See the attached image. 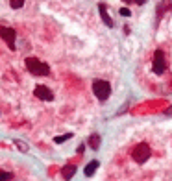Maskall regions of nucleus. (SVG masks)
<instances>
[{"label": "nucleus", "mask_w": 172, "mask_h": 181, "mask_svg": "<svg viewBox=\"0 0 172 181\" xmlns=\"http://www.w3.org/2000/svg\"><path fill=\"white\" fill-rule=\"evenodd\" d=\"M9 6H11L13 9H20V8L24 6V0H9Z\"/></svg>", "instance_id": "4468645a"}, {"label": "nucleus", "mask_w": 172, "mask_h": 181, "mask_svg": "<svg viewBox=\"0 0 172 181\" xmlns=\"http://www.w3.org/2000/svg\"><path fill=\"white\" fill-rule=\"evenodd\" d=\"M33 94H35V98L44 100V102H52V100H54L52 89H48L46 85H37V87L33 89Z\"/></svg>", "instance_id": "423d86ee"}, {"label": "nucleus", "mask_w": 172, "mask_h": 181, "mask_svg": "<svg viewBox=\"0 0 172 181\" xmlns=\"http://www.w3.org/2000/svg\"><path fill=\"white\" fill-rule=\"evenodd\" d=\"M98 11H100V17H102V20H104V24H106L107 28H113V20H111V17L107 15L106 4H98Z\"/></svg>", "instance_id": "6e6552de"}, {"label": "nucleus", "mask_w": 172, "mask_h": 181, "mask_svg": "<svg viewBox=\"0 0 172 181\" xmlns=\"http://www.w3.org/2000/svg\"><path fill=\"white\" fill-rule=\"evenodd\" d=\"M70 137H72V133H65V135H61V137H54V142H56V144H61V142L68 141Z\"/></svg>", "instance_id": "f8f14e48"}, {"label": "nucleus", "mask_w": 172, "mask_h": 181, "mask_svg": "<svg viewBox=\"0 0 172 181\" xmlns=\"http://www.w3.org/2000/svg\"><path fill=\"white\" fill-rule=\"evenodd\" d=\"M150 155H152V150H150V146L146 144V142H141V144H137V146L133 148V152H132L133 161H135V163H139V165L146 163V161L150 159Z\"/></svg>", "instance_id": "7ed1b4c3"}, {"label": "nucleus", "mask_w": 172, "mask_h": 181, "mask_svg": "<svg viewBox=\"0 0 172 181\" xmlns=\"http://www.w3.org/2000/svg\"><path fill=\"white\" fill-rule=\"evenodd\" d=\"M13 174L11 172H6V170H0V181H11Z\"/></svg>", "instance_id": "ddd939ff"}, {"label": "nucleus", "mask_w": 172, "mask_h": 181, "mask_svg": "<svg viewBox=\"0 0 172 181\" xmlns=\"http://www.w3.org/2000/svg\"><path fill=\"white\" fill-rule=\"evenodd\" d=\"M120 15H122V17H130V15H132V11H130L128 8H122V9H120Z\"/></svg>", "instance_id": "dca6fc26"}, {"label": "nucleus", "mask_w": 172, "mask_h": 181, "mask_svg": "<svg viewBox=\"0 0 172 181\" xmlns=\"http://www.w3.org/2000/svg\"><path fill=\"white\" fill-rule=\"evenodd\" d=\"M15 146H17L22 153H26V152H28V144H26V142H22V141H15Z\"/></svg>", "instance_id": "2eb2a0df"}, {"label": "nucleus", "mask_w": 172, "mask_h": 181, "mask_svg": "<svg viewBox=\"0 0 172 181\" xmlns=\"http://www.w3.org/2000/svg\"><path fill=\"white\" fill-rule=\"evenodd\" d=\"M165 115H167V117H172V105H170V107L165 111Z\"/></svg>", "instance_id": "a211bd4d"}, {"label": "nucleus", "mask_w": 172, "mask_h": 181, "mask_svg": "<svg viewBox=\"0 0 172 181\" xmlns=\"http://www.w3.org/2000/svg\"><path fill=\"white\" fill-rule=\"evenodd\" d=\"M93 93L100 102H106L111 94V85L106 80H94L93 81Z\"/></svg>", "instance_id": "f03ea898"}, {"label": "nucleus", "mask_w": 172, "mask_h": 181, "mask_svg": "<svg viewBox=\"0 0 172 181\" xmlns=\"http://www.w3.org/2000/svg\"><path fill=\"white\" fill-rule=\"evenodd\" d=\"M152 69H154V74H157V76H161L167 70V63H165L163 50H156L154 52V65H152Z\"/></svg>", "instance_id": "39448f33"}, {"label": "nucleus", "mask_w": 172, "mask_h": 181, "mask_svg": "<svg viewBox=\"0 0 172 181\" xmlns=\"http://www.w3.org/2000/svg\"><path fill=\"white\" fill-rule=\"evenodd\" d=\"M83 150H85V144H80L78 146V153H83Z\"/></svg>", "instance_id": "6ab92c4d"}, {"label": "nucleus", "mask_w": 172, "mask_h": 181, "mask_svg": "<svg viewBox=\"0 0 172 181\" xmlns=\"http://www.w3.org/2000/svg\"><path fill=\"white\" fill-rule=\"evenodd\" d=\"M74 174H76V165H65L61 168V176H63L65 181H70L72 177H74Z\"/></svg>", "instance_id": "0eeeda50"}, {"label": "nucleus", "mask_w": 172, "mask_h": 181, "mask_svg": "<svg viewBox=\"0 0 172 181\" xmlns=\"http://www.w3.org/2000/svg\"><path fill=\"white\" fill-rule=\"evenodd\" d=\"M98 166H100V163H98V161H91V163H89V165L83 168V174H85L87 177H91V176H93V174L98 170Z\"/></svg>", "instance_id": "9d476101"}, {"label": "nucleus", "mask_w": 172, "mask_h": 181, "mask_svg": "<svg viewBox=\"0 0 172 181\" xmlns=\"http://www.w3.org/2000/svg\"><path fill=\"white\" fill-rule=\"evenodd\" d=\"M100 142H102V137H100L98 133H93L91 137H89V148H93V150L100 148Z\"/></svg>", "instance_id": "1a4fd4ad"}, {"label": "nucleus", "mask_w": 172, "mask_h": 181, "mask_svg": "<svg viewBox=\"0 0 172 181\" xmlns=\"http://www.w3.org/2000/svg\"><path fill=\"white\" fill-rule=\"evenodd\" d=\"M0 39L6 41V44H8L9 50H15V46H17V44H15L17 33H15L13 28H9V26H0Z\"/></svg>", "instance_id": "20e7f679"}, {"label": "nucleus", "mask_w": 172, "mask_h": 181, "mask_svg": "<svg viewBox=\"0 0 172 181\" xmlns=\"http://www.w3.org/2000/svg\"><path fill=\"white\" fill-rule=\"evenodd\" d=\"M122 2H126V4H133V2L135 4H144L146 0H122Z\"/></svg>", "instance_id": "f3484780"}, {"label": "nucleus", "mask_w": 172, "mask_h": 181, "mask_svg": "<svg viewBox=\"0 0 172 181\" xmlns=\"http://www.w3.org/2000/svg\"><path fill=\"white\" fill-rule=\"evenodd\" d=\"M24 65H26V69L33 76H48L50 74V67L46 63H43L39 57H26L24 59Z\"/></svg>", "instance_id": "f257e3e1"}, {"label": "nucleus", "mask_w": 172, "mask_h": 181, "mask_svg": "<svg viewBox=\"0 0 172 181\" xmlns=\"http://www.w3.org/2000/svg\"><path fill=\"white\" fill-rule=\"evenodd\" d=\"M170 6H172V2L170 0H163V2L159 4V8H157V17H161L167 9H170Z\"/></svg>", "instance_id": "9b49d317"}]
</instances>
